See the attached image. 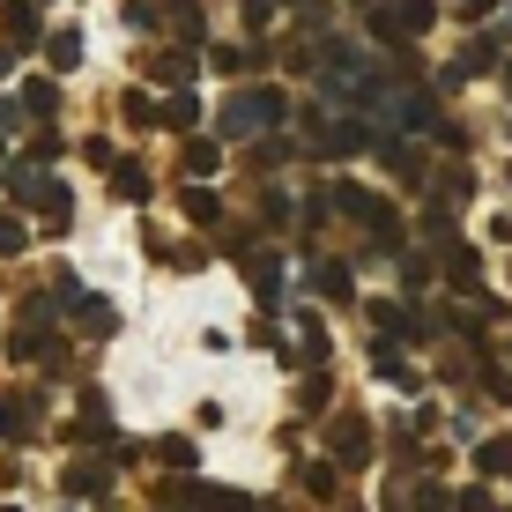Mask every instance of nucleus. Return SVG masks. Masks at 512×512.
<instances>
[{"label": "nucleus", "instance_id": "f257e3e1", "mask_svg": "<svg viewBox=\"0 0 512 512\" xmlns=\"http://www.w3.org/2000/svg\"><path fill=\"white\" fill-rule=\"evenodd\" d=\"M275 119H290L282 112V90H245V97L223 104V141H245V134L275 127Z\"/></svg>", "mask_w": 512, "mask_h": 512}, {"label": "nucleus", "instance_id": "f03ea898", "mask_svg": "<svg viewBox=\"0 0 512 512\" xmlns=\"http://www.w3.org/2000/svg\"><path fill=\"white\" fill-rule=\"evenodd\" d=\"M431 15H438V0H386V8L372 15V30H379L386 45H409V38L431 30Z\"/></svg>", "mask_w": 512, "mask_h": 512}, {"label": "nucleus", "instance_id": "7ed1b4c3", "mask_svg": "<svg viewBox=\"0 0 512 512\" xmlns=\"http://www.w3.org/2000/svg\"><path fill=\"white\" fill-rule=\"evenodd\" d=\"M334 208H342L349 223H364L372 238H394V231H401V216L379 201V193H364V186H334Z\"/></svg>", "mask_w": 512, "mask_h": 512}, {"label": "nucleus", "instance_id": "20e7f679", "mask_svg": "<svg viewBox=\"0 0 512 512\" xmlns=\"http://www.w3.org/2000/svg\"><path fill=\"white\" fill-rule=\"evenodd\" d=\"M104 490H112V468H97V461L67 468V498H104Z\"/></svg>", "mask_w": 512, "mask_h": 512}, {"label": "nucleus", "instance_id": "39448f33", "mask_svg": "<svg viewBox=\"0 0 512 512\" xmlns=\"http://www.w3.org/2000/svg\"><path fill=\"white\" fill-rule=\"evenodd\" d=\"M334 453H342V461H364V453H372V431H364V416H342V423H334Z\"/></svg>", "mask_w": 512, "mask_h": 512}, {"label": "nucleus", "instance_id": "423d86ee", "mask_svg": "<svg viewBox=\"0 0 512 512\" xmlns=\"http://www.w3.org/2000/svg\"><path fill=\"white\" fill-rule=\"evenodd\" d=\"M149 75H156V82H171V90H186V82H193V52H179V45H171V52H156V60H149Z\"/></svg>", "mask_w": 512, "mask_h": 512}, {"label": "nucleus", "instance_id": "0eeeda50", "mask_svg": "<svg viewBox=\"0 0 512 512\" xmlns=\"http://www.w3.org/2000/svg\"><path fill=\"white\" fill-rule=\"evenodd\" d=\"M112 193H119V201H149V171H141L134 156H119V164H112Z\"/></svg>", "mask_w": 512, "mask_h": 512}, {"label": "nucleus", "instance_id": "6e6552de", "mask_svg": "<svg viewBox=\"0 0 512 512\" xmlns=\"http://www.w3.org/2000/svg\"><path fill=\"white\" fill-rule=\"evenodd\" d=\"M245 268H253V290H260V305H282V260L275 253H253V260H245Z\"/></svg>", "mask_w": 512, "mask_h": 512}, {"label": "nucleus", "instance_id": "1a4fd4ad", "mask_svg": "<svg viewBox=\"0 0 512 512\" xmlns=\"http://www.w3.org/2000/svg\"><path fill=\"white\" fill-rule=\"evenodd\" d=\"M45 186H52V179H45L38 164H15V171H8V193H15V201H30V208L45 201Z\"/></svg>", "mask_w": 512, "mask_h": 512}, {"label": "nucleus", "instance_id": "9d476101", "mask_svg": "<svg viewBox=\"0 0 512 512\" xmlns=\"http://www.w3.org/2000/svg\"><path fill=\"white\" fill-rule=\"evenodd\" d=\"M475 468L483 475H512V438H483V446H475Z\"/></svg>", "mask_w": 512, "mask_h": 512}, {"label": "nucleus", "instance_id": "9b49d317", "mask_svg": "<svg viewBox=\"0 0 512 512\" xmlns=\"http://www.w3.org/2000/svg\"><path fill=\"white\" fill-rule=\"evenodd\" d=\"M0 23H8V52H15V45H30V38H38V15H30V8H23V0H8V15H0Z\"/></svg>", "mask_w": 512, "mask_h": 512}, {"label": "nucleus", "instance_id": "f8f14e48", "mask_svg": "<svg viewBox=\"0 0 512 512\" xmlns=\"http://www.w3.org/2000/svg\"><path fill=\"white\" fill-rule=\"evenodd\" d=\"M52 67H60V75H67V67H82V30H52Z\"/></svg>", "mask_w": 512, "mask_h": 512}, {"label": "nucleus", "instance_id": "ddd939ff", "mask_svg": "<svg viewBox=\"0 0 512 512\" xmlns=\"http://www.w3.org/2000/svg\"><path fill=\"white\" fill-rule=\"evenodd\" d=\"M156 119H164L171 134H193V119H201V104H193V97L179 90V97H171V104H164V112H156Z\"/></svg>", "mask_w": 512, "mask_h": 512}, {"label": "nucleus", "instance_id": "4468645a", "mask_svg": "<svg viewBox=\"0 0 512 512\" xmlns=\"http://www.w3.org/2000/svg\"><path fill=\"white\" fill-rule=\"evenodd\" d=\"M82 438H112V409H104V394H82Z\"/></svg>", "mask_w": 512, "mask_h": 512}, {"label": "nucleus", "instance_id": "2eb2a0df", "mask_svg": "<svg viewBox=\"0 0 512 512\" xmlns=\"http://www.w3.org/2000/svg\"><path fill=\"white\" fill-rule=\"evenodd\" d=\"M23 112L52 119V112H60V90H52V82H23Z\"/></svg>", "mask_w": 512, "mask_h": 512}, {"label": "nucleus", "instance_id": "dca6fc26", "mask_svg": "<svg viewBox=\"0 0 512 512\" xmlns=\"http://www.w3.org/2000/svg\"><path fill=\"white\" fill-rule=\"evenodd\" d=\"M186 216H193V223H223V201H216L208 186H193V193H186Z\"/></svg>", "mask_w": 512, "mask_h": 512}, {"label": "nucleus", "instance_id": "f3484780", "mask_svg": "<svg viewBox=\"0 0 512 512\" xmlns=\"http://www.w3.org/2000/svg\"><path fill=\"white\" fill-rule=\"evenodd\" d=\"M23 245H30V223L23 216H0V260H15Z\"/></svg>", "mask_w": 512, "mask_h": 512}, {"label": "nucleus", "instance_id": "a211bd4d", "mask_svg": "<svg viewBox=\"0 0 512 512\" xmlns=\"http://www.w3.org/2000/svg\"><path fill=\"white\" fill-rule=\"evenodd\" d=\"M468 193H475V179H468V171H438V208L468 201Z\"/></svg>", "mask_w": 512, "mask_h": 512}, {"label": "nucleus", "instance_id": "6ab92c4d", "mask_svg": "<svg viewBox=\"0 0 512 512\" xmlns=\"http://www.w3.org/2000/svg\"><path fill=\"white\" fill-rule=\"evenodd\" d=\"M67 208H75V201H67V186L52 179V186H45V201H38V216L52 223V231H60V223H67Z\"/></svg>", "mask_w": 512, "mask_h": 512}, {"label": "nucleus", "instance_id": "aec40b11", "mask_svg": "<svg viewBox=\"0 0 512 512\" xmlns=\"http://www.w3.org/2000/svg\"><path fill=\"white\" fill-rule=\"evenodd\" d=\"M201 512H253L245 490H201Z\"/></svg>", "mask_w": 512, "mask_h": 512}, {"label": "nucleus", "instance_id": "412c9836", "mask_svg": "<svg viewBox=\"0 0 512 512\" xmlns=\"http://www.w3.org/2000/svg\"><path fill=\"white\" fill-rule=\"evenodd\" d=\"M119 112H127V119H134V127H164V119H156V104H149V97H141V90H127V97H119Z\"/></svg>", "mask_w": 512, "mask_h": 512}, {"label": "nucleus", "instance_id": "4be33fe9", "mask_svg": "<svg viewBox=\"0 0 512 512\" xmlns=\"http://www.w3.org/2000/svg\"><path fill=\"white\" fill-rule=\"evenodd\" d=\"M297 334H305V364H320V357H327V327L305 312V320H297Z\"/></svg>", "mask_w": 512, "mask_h": 512}, {"label": "nucleus", "instance_id": "5701e85b", "mask_svg": "<svg viewBox=\"0 0 512 512\" xmlns=\"http://www.w3.org/2000/svg\"><path fill=\"white\" fill-rule=\"evenodd\" d=\"M446 275H453V282H475V275H483V260H475L468 245H453V253H446Z\"/></svg>", "mask_w": 512, "mask_h": 512}, {"label": "nucleus", "instance_id": "b1692460", "mask_svg": "<svg viewBox=\"0 0 512 512\" xmlns=\"http://www.w3.org/2000/svg\"><path fill=\"white\" fill-rule=\"evenodd\" d=\"M297 475H305L312 498H334V468H327V461H312V468H297Z\"/></svg>", "mask_w": 512, "mask_h": 512}, {"label": "nucleus", "instance_id": "393cba45", "mask_svg": "<svg viewBox=\"0 0 512 512\" xmlns=\"http://www.w3.org/2000/svg\"><path fill=\"white\" fill-rule=\"evenodd\" d=\"M216 164H223L216 141H193V149H186V171H216Z\"/></svg>", "mask_w": 512, "mask_h": 512}, {"label": "nucleus", "instance_id": "a878e982", "mask_svg": "<svg viewBox=\"0 0 512 512\" xmlns=\"http://www.w3.org/2000/svg\"><path fill=\"white\" fill-rule=\"evenodd\" d=\"M156 453H164L171 468H193V438H164V446H156Z\"/></svg>", "mask_w": 512, "mask_h": 512}, {"label": "nucleus", "instance_id": "bb28decb", "mask_svg": "<svg viewBox=\"0 0 512 512\" xmlns=\"http://www.w3.org/2000/svg\"><path fill=\"white\" fill-rule=\"evenodd\" d=\"M320 290H327V297H349V268H334V260H327V268H320Z\"/></svg>", "mask_w": 512, "mask_h": 512}, {"label": "nucleus", "instance_id": "cd10ccee", "mask_svg": "<svg viewBox=\"0 0 512 512\" xmlns=\"http://www.w3.org/2000/svg\"><path fill=\"white\" fill-rule=\"evenodd\" d=\"M297 401H305V409H327V379H320V372H312L305 386H297Z\"/></svg>", "mask_w": 512, "mask_h": 512}, {"label": "nucleus", "instance_id": "c85d7f7f", "mask_svg": "<svg viewBox=\"0 0 512 512\" xmlns=\"http://www.w3.org/2000/svg\"><path fill=\"white\" fill-rule=\"evenodd\" d=\"M216 67H231V75H245V67H253V52H245V45H223V52H216Z\"/></svg>", "mask_w": 512, "mask_h": 512}, {"label": "nucleus", "instance_id": "c756f323", "mask_svg": "<svg viewBox=\"0 0 512 512\" xmlns=\"http://www.w3.org/2000/svg\"><path fill=\"white\" fill-rule=\"evenodd\" d=\"M416 512H446V490H438V483H416Z\"/></svg>", "mask_w": 512, "mask_h": 512}, {"label": "nucleus", "instance_id": "7c9ffc66", "mask_svg": "<svg viewBox=\"0 0 512 512\" xmlns=\"http://www.w3.org/2000/svg\"><path fill=\"white\" fill-rule=\"evenodd\" d=\"M245 23H253V30H268V23H275V0H245Z\"/></svg>", "mask_w": 512, "mask_h": 512}, {"label": "nucleus", "instance_id": "2f4dec72", "mask_svg": "<svg viewBox=\"0 0 512 512\" xmlns=\"http://www.w3.org/2000/svg\"><path fill=\"white\" fill-rule=\"evenodd\" d=\"M15 431V409H8V401H0V438H8Z\"/></svg>", "mask_w": 512, "mask_h": 512}, {"label": "nucleus", "instance_id": "473e14b6", "mask_svg": "<svg viewBox=\"0 0 512 512\" xmlns=\"http://www.w3.org/2000/svg\"><path fill=\"white\" fill-rule=\"evenodd\" d=\"M8 67H15V52H8V45H0V82H8Z\"/></svg>", "mask_w": 512, "mask_h": 512}, {"label": "nucleus", "instance_id": "72a5a7b5", "mask_svg": "<svg viewBox=\"0 0 512 512\" xmlns=\"http://www.w3.org/2000/svg\"><path fill=\"white\" fill-rule=\"evenodd\" d=\"M0 164H8V141H0Z\"/></svg>", "mask_w": 512, "mask_h": 512}, {"label": "nucleus", "instance_id": "f704fd0d", "mask_svg": "<svg viewBox=\"0 0 512 512\" xmlns=\"http://www.w3.org/2000/svg\"><path fill=\"white\" fill-rule=\"evenodd\" d=\"M260 512H275V505H260Z\"/></svg>", "mask_w": 512, "mask_h": 512}]
</instances>
